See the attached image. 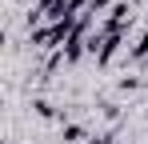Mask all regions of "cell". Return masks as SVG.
<instances>
[{"label": "cell", "mask_w": 148, "mask_h": 144, "mask_svg": "<svg viewBox=\"0 0 148 144\" xmlns=\"http://www.w3.org/2000/svg\"><path fill=\"white\" fill-rule=\"evenodd\" d=\"M64 140H68V144H80V140H84V128H80V124H64Z\"/></svg>", "instance_id": "cell-1"}]
</instances>
